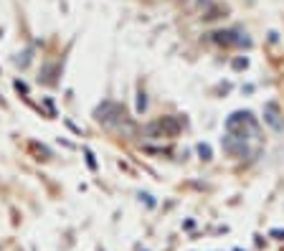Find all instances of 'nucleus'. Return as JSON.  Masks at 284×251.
Returning a JSON list of instances; mask_svg holds the SVG:
<instances>
[{
    "label": "nucleus",
    "instance_id": "obj_5",
    "mask_svg": "<svg viewBox=\"0 0 284 251\" xmlns=\"http://www.w3.org/2000/svg\"><path fill=\"white\" fill-rule=\"evenodd\" d=\"M223 150L226 152H231V155H239V157H244V155H249V147H246V142L244 140H236V137H223Z\"/></svg>",
    "mask_w": 284,
    "mask_h": 251
},
{
    "label": "nucleus",
    "instance_id": "obj_7",
    "mask_svg": "<svg viewBox=\"0 0 284 251\" xmlns=\"http://www.w3.org/2000/svg\"><path fill=\"white\" fill-rule=\"evenodd\" d=\"M198 152H201V155H203L206 160L211 157V147H208V145H201V147H198Z\"/></svg>",
    "mask_w": 284,
    "mask_h": 251
},
{
    "label": "nucleus",
    "instance_id": "obj_2",
    "mask_svg": "<svg viewBox=\"0 0 284 251\" xmlns=\"http://www.w3.org/2000/svg\"><path fill=\"white\" fill-rule=\"evenodd\" d=\"M226 129H228V137H236V140H244V142L259 137V122L254 120L251 112H233L226 120Z\"/></svg>",
    "mask_w": 284,
    "mask_h": 251
},
{
    "label": "nucleus",
    "instance_id": "obj_3",
    "mask_svg": "<svg viewBox=\"0 0 284 251\" xmlns=\"http://www.w3.org/2000/svg\"><path fill=\"white\" fill-rule=\"evenodd\" d=\"M211 36L216 43H223V46H249L251 43L246 38V33H241V31H216Z\"/></svg>",
    "mask_w": 284,
    "mask_h": 251
},
{
    "label": "nucleus",
    "instance_id": "obj_1",
    "mask_svg": "<svg viewBox=\"0 0 284 251\" xmlns=\"http://www.w3.org/2000/svg\"><path fill=\"white\" fill-rule=\"evenodd\" d=\"M94 117H97L99 125L109 127V129H117V132L125 129V132H132V122H130L127 112H125L120 104H114V102H104L102 107H97Z\"/></svg>",
    "mask_w": 284,
    "mask_h": 251
},
{
    "label": "nucleus",
    "instance_id": "obj_4",
    "mask_svg": "<svg viewBox=\"0 0 284 251\" xmlns=\"http://www.w3.org/2000/svg\"><path fill=\"white\" fill-rule=\"evenodd\" d=\"M147 132H150L152 137H155V132H160L157 137H162V134H170V137H173V134H178V132H180V122H178L175 117H168V120H162V122L152 125Z\"/></svg>",
    "mask_w": 284,
    "mask_h": 251
},
{
    "label": "nucleus",
    "instance_id": "obj_6",
    "mask_svg": "<svg viewBox=\"0 0 284 251\" xmlns=\"http://www.w3.org/2000/svg\"><path fill=\"white\" fill-rule=\"evenodd\" d=\"M264 120L274 127V129H282L284 127V122L279 120V112H277V104H267V109H264Z\"/></svg>",
    "mask_w": 284,
    "mask_h": 251
}]
</instances>
